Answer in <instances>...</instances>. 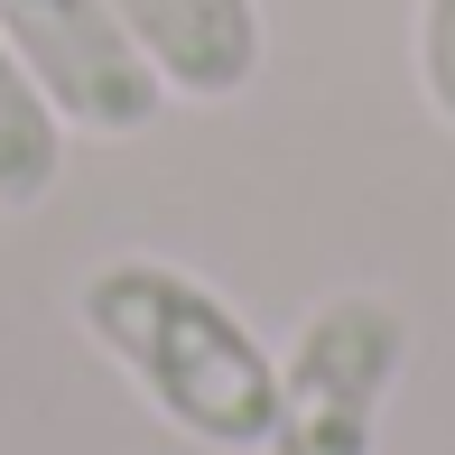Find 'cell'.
Masks as SVG:
<instances>
[{"mask_svg": "<svg viewBox=\"0 0 455 455\" xmlns=\"http://www.w3.org/2000/svg\"><path fill=\"white\" fill-rule=\"evenodd\" d=\"M75 325L102 344V363L177 427L186 446L260 455L279 419V354L214 279L149 251L93 260L75 288Z\"/></svg>", "mask_w": 455, "mask_h": 455, "instance_id": "6da1fadb", "label": "cell"}, {"mask_svg": "<svg viewBox=\"0 0 455 455\" xmlns=\"http://www.w3.org/2000/svg\"><path fill=\"white\" fill-rule=\"evenodd\" d=\"M400 371H409L400 298H381V288L316 298L279 354V419H270L260 455H381Z\"/></svg>", "mask_w": 455, "mask_h": 455, "instance_id": "7a4b0ae2", "label": "cell"}, {"mask_svg": "<svg viewBox=\"0 0 455 455\" xmlns=\"http://www.w3.org/2000/svg\"><path fill=\"white\" fill-rule=\"evenodd\" d=\"M0 37L19 47L47 112L84 140H140L168 112V84L131 47L112 0H0Z\"/></svg>", "mask_w": 455, "mask_h": 455, "instance_id": "3957f363", "label": "cell"}, {"mask_svg": "<svg viewBox=\"0 0 455 455\" xmlns=\"http://www.w3.org/2000/svg\"><path fill=\"white\" fill-rule=\"evenodd\" d=\"M131 47L158 66L168 102H242L270 56L260 0H112Z\"/></svg>", "mask_w": 455, "mask_h": 455, "instance_id": "277c9868", "label": "cell"}, {"mask_svg": "<svg viewBox=\"0 0 455 455\" xmlns=\"http://www.w3.org/2000/svg\"><path fill=\"white\" fill-rule=\"evenodd\" d=\"M66 121L47 112V93L28 84V66H19V47L0 37V214H28V204L56 196V177H66Z\"/></svg>", "mask_w": 455, "mask_h": 455, "instance_id": "5b68a950", "label": "cell"}, {"mask_svg": "<svg viewBox=\"0 0 455 455\" xmlns=\"http://www.w3.org/2000/svg\"><path fill=\"white\" fill-rule=\"evenodd\" d=\"M409 66H419L427 112L455 131V0H419V19H409Z\"/></svg>", "mask_w": 455, "mask_h": 455, "instance_id": "8992f818", "label": "cell"}]
</instances>
